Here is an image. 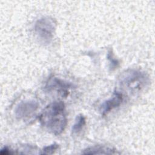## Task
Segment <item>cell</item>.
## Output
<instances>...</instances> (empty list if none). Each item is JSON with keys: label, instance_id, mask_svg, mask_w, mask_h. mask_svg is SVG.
Segmentation results:
<instances>
[{"label": "cell", "instance_id": "1", "mask_svg": "<svg viewBox=\"0 0 155 155\" xmlns=\"http://www.w3.org/2000/svg\"><path fill=\"white\" fill-rule=\"evenodd\" d=\"M39 120L41 125L49 133L56 136L62 133L67 124L64 103L59 101L47 105L40 113Z\"/></svg>", "mask_w": 155, "mask_h": 155}, {"label": "cell", "instance_id": "2", "mask_svg": "<svg viewBox=\"0 0 155 155\" xmlns=\"http://www.w3.org/2000/svg\"><path fill=\"white\" fill-rule=\"evenodd\" d=\"M150 82L148 76L145 72L137 69H128L119 77L120 86L131 94H136L145 88Z\"/></svg>", "mask_w": 155, "mask_h": 155}, {"label": "cell", "instance_id": "3", "mask_svg": "<svg viewBox=\"0 0 155 155\" xmlns=\"http://www.w3.org/2000/svg\"><path fill=\"white\" fill-rule=\"evenodd\" d=\"M56 21L50 17H42L35 24V31L38 38L44 42H50L56 30Z\"/></svg>", "mask_w": 155, "mask_h": 155}, {"label": "cell", "instance_id": "4", "mask_svg": "<svg viewBox=\"0 0 155 155\" xmlns=\"http://www.w3.org/2000/svg\"><path fill=\"white\" fill-rule=\"evenodd\" d=\"M72 85L55 76L50 77L47 81L44 90L45 92L53 94L61 97H67Z\"/></svg>", "mask_w": 155, "mask_h": 155}, {"label": "cell", "instance_id": "5", "mask_svg": "<svg viewBox=\"0 0 155 155\" xmlns=\"http://www.w3.org/2000/svg\"><path fill=\"white\" fill-rule=\"evenodd\" d=\"M38 107V103L34 100L22 101L15 108V116L19 119L27 120L36 115Z\"/></svg>", "mask_w": 155, "mask_h": 155}, {"label": "cell", "instance_id": "6", "mask_svg": "<svg viewBox=\"0 0 155 155\" xmlns=\"http://www.w3.org/2000/svg\"><path fill=\"white\" fill-rule=\"evenodd\" d=\"M123 94L119 91H115L112 96L104 101L100 107V112L102 116L107 115L113 109L120 105L123 101Z\"/></svg>", "mask_w": 155, "mask_h": 155}, {"label": "cell", "instance_id": "7", "mask_svg": "<svg viewBox=\"0 0 155 155\" xmlns=\"http://www.w3.org/2000/svg\"><path fill=\"white\" fill-rule=\"evenodd\" d=\"M84 154H117L120 153L113 147L105 145H95L90 147L84 150Z\"/></svg>", "mask_w": 155, "mask_h": 155}, {"label": "cell", "instance_id": "8", "mask_svg": "<svg viewBox=\"0 0 155 155\" xmlns=\"http://www.w3.org/2000/svg\"><path fill=\"white\" fill-rule=\"evenodd\" d=\"M86 124L85 117L82 114H79L76 116L74 124L71 128V132L73 134H79Z\"/></svg>", "mask_w": 155, "mask_h": 155}, {"label": "cell", "instance_id": "9", "mask_svg": "<svg viewBox=\"0 0 155 155\" xmlns=\"http://www.w3.org/2000/svg\"><path fill=\"white\" fill-rule=\"evenodd\" d=\"M107 59L109 61L110 68L111 70H114L117 68V67L119 65V61H118L117 59H116L114 57L111 50H110L108 51Z\"/></svg>", "mask_w": 155, "mask_h": 155}, {"label": "cell", "instance_id": "10", "mask_svg": "<svg viewBox=\"0 0 155 155\" xmlns=\"http://www.w3.org/2000/svg\"><path fill=\"white\" fill-rule=\"evenodd\" d=\"M59 148V145L56 143H52L50 145L45 147L41 152L40 153L41 154H52L55 153L56 151L58 150Z\"/></svg>", "mask_w": 155, "mask_h": 155}, {"label": "cell", "instance_id": "11", "mask_svg": "<svg viewBox=\"0 0 155 155\" xmlns=\"http://www.w3.org/2000/svg\"><path fill=\"white\" fill-rule=\"evenodd\" d=\"M0 154L2 155H7V154H14V151L13 150L8 148L7 147H4L0 151Z\"/></svg>", "mask_w": 155, "mask_h": 155}]
</instances>
